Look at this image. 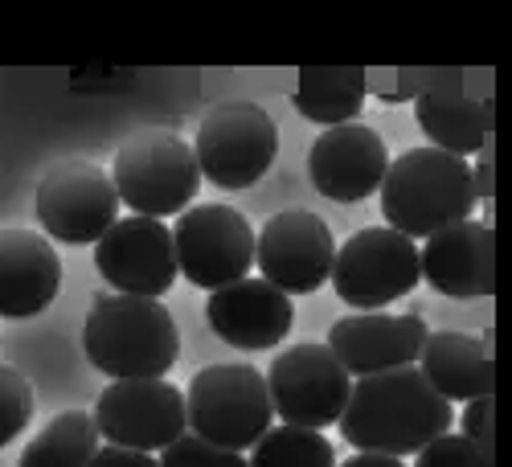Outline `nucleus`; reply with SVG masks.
<instances>
[{"label":"nucleus","instance_id":"14","mask_svg":"<svg viewBox=\"0 0 512 467\" xmlns=\"http://www.w3.org/2000/svg\"><path fill=\"white\" fill-rule=\"evenodd\" d=\"M390 168V152L373 127L365 123H340L324 127V136L308 152V177L312 185L340 205L365 201L381 189V177Z\"/></svg>","mask_w":512,"mask_h":467},{"label":"nucleus","instance_id":"25","mask_svg":"<svg viewBox=\"0 0 512 467\" xmlns=\"http://www.w3.org/2000/svg\"><path fill=\"white\" fill-rule=\"evenodd\" d=\"M414 467H496V459L492 447L467 435H439L414 455Z\"/></svg>","mask_w":512,"mask_h":467},{"label":"nucleus","instance_id":"21","mask_svg":"<svg viewBox=\"0 0 512 467\" xmlns=\"http://www.w3.org/2000/svg\"><path fill=\"white\" fill-rule=\"evenodd\" d=\"M369 91V70L361 66H304L295 78V111L312 123H353Z\"/></svg>","mask_w":512,"mask_h":467},{"label":"nucleus","instance_id":"3","mask_svg":"<svg viewBox=\"0 0 512 467\" xmlns=\"http://www.w3.org/2000/svg\"><path fill=\"white\" fill-rule=\"evenodd\" d=\"M82 349L91 365L111 381L164 377L177 365L181 332L164 304L144 295H99L87 324H82Z\"/></svg>","mask_w":512,"mask_h":467},{"label":"nucleus","instance_id":"11","mask_svg":"<svg viewBox=\"0 0 512 467\" xmlns=\"http://www.w3.org/2000/svg\"><path fill=\"white\" fill-rule=\"evenodd\" d=\"M263 377L275 414L291 422V427H308V431L332 427L353 386V377L340 369L328 345H291L275 357V365Z\"/></svg>","mask_w":512,"mask_h":467},{"label":"nucleus","instance_id":"28","mask_svg":"<svg viewBox=\"0 0 512 467\" xmlns=\"http://www.w3.org/2000/svg\"><path fill=\"white\" fill-rule=\"evenodd\" d=\"M87 467H160V459H152L148 451H132V447H99L91 455Z\"/></svg>","mask_w":512,"mask_h":467},{"label":"nucleus","instance_id":"10","mask_svg":"<svg viewBox=\"0 0 512 467\" xmlns=\"http://www.w3.org/2000/svg\"><path fill=\"white\" fill-rule=\"evenodd\" d=\"M99 439L132 451H164L185 435V390L168 386L164 377L111 381L95 402Z\"/></svg>","mask_w":512,"mask_h":467},{"label":"nucleus","instance_id":"20","mask_svg":"<svg viewBox=\"0 0 512 467\" xmlns=\"http://www.w3.org/2000/svg\"><path fill=\"white\" fill-rule=\"evenodd\" d=\"M414 119L431 148L447 156H476L480 148L492 144V103L467 95L463 87L455 91H426L414 99Z\"/></svg>","mask_w":512,"mask_h":467},{"label":"nucleus","instance_id":"24","mask_svg":"<svg viewBox=\"0 0 512 467\" xmlns=\"http://www.w3.org/2000/svg\"><path fill=\"white\" fill-rule=\"evenodd\" d=\"M33 418V386L13 369L0 365V447L13 443Z\"/></svg>","mask_w":512,"mask_h":467},{"label":"nucleus","instance_id":"16","mask_svg":"<svg viewBox=\"0 0 512 467\" xmlns=\"http://www.w3.org/2000/svg\"><path fill=\"white\" fill-rule=\"evenodd\" d=\"M418 271L439 295L451 300H488L496 291V238L488 222H455L426 238Z\"/></svg>","mask_w":512,"mask_h":467},{"label":"nucleus","instance_id":"2","mask_svg":"<svg viewBox=\"0 0 512 467\" xmlns=\"http://www.w3.org/2000/svg\"><path fill=\"white\" fill-rule=\"evenodd\" d=\"M377 193L386 226L410 242L467 222L476 209L472 164L439 148H410L398 160H390Z\"/></svg>","mask_w":512,"mask_h":467},{"label":"nucleus","instance_id":"13","mask_svg":"<svg viewBox=\"0 0 512 467\" xmlns=\"http://www.w3.org/2000/svg\"><path fill=\"white\" fill-rule=\"evenodd\" d=\"M95 267L111 283L115 295H160L177 283V250L173 230L156 218H119L99 242H95Z\"/></svg>","mask_w":512,"mask_h":467},{"label":"nucleus","instance_id":"22","mask_svg":"<svg viewBox=\"0 0 512 467\" xmlns=\"http://www.w3.org/2000/svg\"><path fill=\"white\" fill-rule=\"evenodd\" d=\"M99 451V427L87 410H62L46 422V431L29 439L21 467H87Z\"/></svg>","mask_w":512,"mask_h":467},{"label":"nucleus","instance_id":"17","mask_svg":"<svg viewBox=\"0 0 512 467\" xmlns=\"http://www.w3.org/2000/svg\"><path fill=\"white\" fill-rule=\"evenodd\" d=\"M205 320L226 345L246 349V353H263V349H275L291 332L295 308H291V295H283L267 279L246 275L230 287L209 291Z\"/></svg>","mask_w":512,"mask_h":467},{"label":"nucleus","instance_id":"18","mask_svg":"<svg viewBox=\"0 0 512 467\" xmlns=\"http://www.w3.org/2000/svg\"><path fill=\"white\" fill-rule=\"evenodd\" d=\"M62 287V259L46 234L0 230V316L25 320L46 312Z\"/></svg>","mask_w":512,"mask_h":467},{"label":"nucleus","instance_id":"27","mask_svg":"<svg viewBox=\"0 0 512 467\" xmlns=\"http://www.w3.org/2000/svg\"><path fill=\"white\" fill-rule=\"evenodd\" d=\"M459 427H463L467 439L492 447V439H496V398L492 394L472 398V402H467V410H463V418H459Z\"/></svg>","mask_w":512,"mask_h":467},{"label":"nucleus","instance_id":"15","mask_svg":"<svg viewBox=\"0 0 512 467\" xmlns=\"http://www.w3.org/2000/svg\"><path fill=\"white\" fill-rule=\"evenodd\" d=\"M426 336V328L418 316H390V312H353L345 320H336L328 328V349L340 361L349 377H369V373H386V369H402L414 365Z\"/></svg>","mask_w":512,"mask_h":467},{"label":"nucleus","instance_id":"7","mask_svg":"<svg viewBox=\"0 0 512 467\" xmlns=\"http://www.w3.org/2000/svg\"><path fill=\"white\" fill-rule=\"evenodd\" d=\"M418 246L390 226H365L336 250L328 283L340 304L357 312H381L418 287Z\"/></svg>","mask_w":512,"mask_h":467},{"label":"nucleus","instance_id":"23","mask_svg":"<svg viewBox=\"0 0 512 467\" xmlns=\"http://www.w3.org/2000/svg\"><path fill=\"white\" fill-rule=\"evenodd\" d=\"M250 467H336V451L320 431L308 427H267V435L250 447L246 455Z\"/></svg>","mask_w":512,"mask_h":467},{"label":"nucleus","instance_id":"5","mask_svg":"<svg viewBox=\"0 0 512 467\" xmlns=\"http://www.w3.org/2000/svg\"><path fill=\"white\" fill-rule=\"evenodd\" d=\"M111 185L119 193V205H127L136 218L160 222L189 209L201 189V168L193 148L177 132L152 127V132H140L119 148Z\"/></svg>","mask_w":512,"mask_h":467},{"label":"nucleus","instance_id":"1","mask_svg":"<svg viewBox=\"0 0 512 467\" xmlns=\"http://www.w3.org/2000/svg\"><path fill=\"white\" fill-rule=\"evenodd\" d=\"M340 435L357 451L377 455H418L431 439L447 435L455 410L418 369H386L353 377L349 402L340 410Z\"/></svg>","mask_w":512,"mask_h":467},{"label":"nucleus","instance_id":"9","mask_svg":"<svg viewBox=\"0 0 512 467\" xmlns=\"http://www.w3.org/2000/svg\"><path fill=\"white\" fill-rule=\"evenodd\" d=\"M37 222L50 238L91 246L119 222V193L111 173L91 160H62L37 185Z\"/></svg>","mask_w":512,"mask_h":467},{"label":"nucleus","instance_id":"12","mask_svg":"<svg viewBox=\"0 0 512 467\" xmlns=\"http://www.w3.org/2000/svg\"><path fill=\"white\" fill-rule=\"evenodd\" d=\"M336 238L328 222L308 209H283L254 234V267L283 295H312L328 283Z\"/></svg>","mask_w":512,"mask_h":467},{"label":"nucleus","instance_id":"6","mask_svg":"<svg viewBox=\"0 0 512 467\" xmlns=\"http://www.w3.org/2000/svg\"><path fill=\"white\" fill-rule=\"evenodd\" d=\"M189 148L201 177H209L218 189H250L267 177V168L279 156V127L263 107L234 99L201 119Z\"/></svg>","mask_w":512,"mask_h":467},{"label":"nucleus","instance_id":"26","mask_svg":"<svg viewBox=\"0 0 512 467\" xmlns=\"http://www.w3.org/2000/svg\"><path fill=\"white\" fill-rule=\"evenodd\" d=\"M160 467H250L242 451H226V447H213L197 435H181L177 443H168L160 451Z\"/></svg>","mask_w":512,"mask_h":467},{"label":"nucleus","instance_id":"19","mask_svg":"<svg viewBox=\"0 0 512 467\" xmlns=\"http://www.w3.org/2000/svg\"><path fill=\"white\" fill-rule=\"evenodd\" d=\"M418 373L431 381L447 402L484 398L496 386L492 345L484 336H467V332H431L418 353Z\"/></svg>","mask_w":512,"mask_h":467},{"label":"nucleus","instance_id":"4","mask_svg":"<svg viewBox=\"0 0 512 467\" xmlns=\"http://www.w3.org/2000/svg\"><path fill=\"white\" fill-rule=\"evenodd\" d=\"M271 418L267 377L250 365H205L185 390V431L213 447L250 451Z\"/></svg>","mask_w":512,"mask_h":467},{"label":"nucleus","instance_id":"30","mask_svg":"<svg viewBox=\"0 0 512 467\" xmlns=\"http://www.w3.org/2000/svg\"><path fill=\"white\" fill-rule=\"evenodd\" d=\"M340 467H406V459H398V455H377V451H357V455H349Z\"/></svg>","mask_w":512,"mask_h":467},{"label":"nucleus","instance_id":"8","mask_svg":"<svg viewBox=\"0 0 512 467\" xmlns=\"http://www.w3.org/2000/svg\"><path fill=\"white\" fill-rule=\"evenodd\" d=\"M177 275L193 287L218 291L254 267V230L234 205H189L173 230Z\"/></svg>","mask_w":512,"mask_h":467},{"label":"nucleus","instance_id":"29","mask_svg":"<svg viewBox=\"0 0 512 467\" xmlns=\"http://www.w3.org/2000/svg\"><path fill=\"white\" fill-rule=\"evenodd\" d=\"M472 185H476V201H492V144L476 152V168H472Z\"/></svg>","mask_w":512,"mask_h":467}]
</instances>
